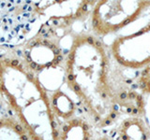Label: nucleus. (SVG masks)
<instances>
[{"instance_id": "f03ea898", "label": "nucleus", "mask_w": 150, "mask_h": 140, "mask_svg": "<svg viewBox=\"0 0 150 140\" xmlns=\"http://www.w3.org/2000/svg\"><path fill=\"white\" fill-rule=\"evenodd\" d=\"M150 8V1H98L91 10V26L98 38L115 34L137 21Z\"/></svg>"}, {"instance_id": "39448f33", "label": "nucleus", "mask_w": 150, "mask_h": 140, "mask_svg": "<svg viewBox=\"0 0 150 140\" xmlns=\"http://www.w3.org/2000/svg\"><path fill=\"white\" fill-rule=\"evenodd\" d=\"M93 130L86 120L81 119L69 120L65 125L62 140H92Z\"/></svg>"}, {"instance_id": "7ed1b4c3", "label": "nucleus", "mask_w": 150, "mask_h": 140, "mask_svg": "<svg viewBox=\"0 0 150 140\" xmlns=\"http://www.w3.org/2000/svg\"><path fill=\"white\" fill-rule=\"evenodd\" d=\"M109 50L120 66L143 70L150 64V22L132 34L116 37Z\"/></svg>"}, {"instance_id": "0eeeda50", "label": "nucleus", "mask_w": 150, "mask_h": 140, "mask_svg": "<svg viewBox=\"0 0 150 140\" xmlns=\"http://www.w3.org/2000/svg\"><path fill=\"white\" fill-rule=\"evenodd\" d=\"M137 85L143 93H150V64L141 70L137 78Z\"/></svg>"}, {"instance_id": "20e7f679", "label": "nucleus", "mask_w": 150, "mask_h": 140, "mask_svg": "<svg viewBox=\"0 0 150 140\" xmlns=\"http://www.w3.org/2000/svg\"><path fill=\"white\" fill-rule=\"evenodd\" d=\"M114 140H150V127L139 116H126L112 130Z\"/></svg>"}, {"instance_id": "f257e3e1", "label": "nucleus", "mask_w": 150, "mask_h": 140, "mask_svg": "<svg viewBox=\"0 0 150 140\" xmlns=\"http://www.w3.org/2000/svg\"><path fill=\"white\" fill-rule=\"evenodd\" d=\"M110 50L94 35L74 37L67 59V79L100 128L116 123L122 114L144 115V103L134 91H117L112 75Z\"/></svg>"}, {"instance_id": "423d86ee", "label": "nucleus", "mask_w": 150, "mask_h": 140, "mask_svg": "<svg viewBox=\"0 0 150 140\" xmlns=\"http://www.w3.org/2000/svg\"><path fill=\"white\" fill-rule=\"evenodd\" d=\"M54 106L57 113L65 119H68L73 115L75 110V105L69 96L62 92H56L54 96Z\"/></svg>"}]
</instances>
